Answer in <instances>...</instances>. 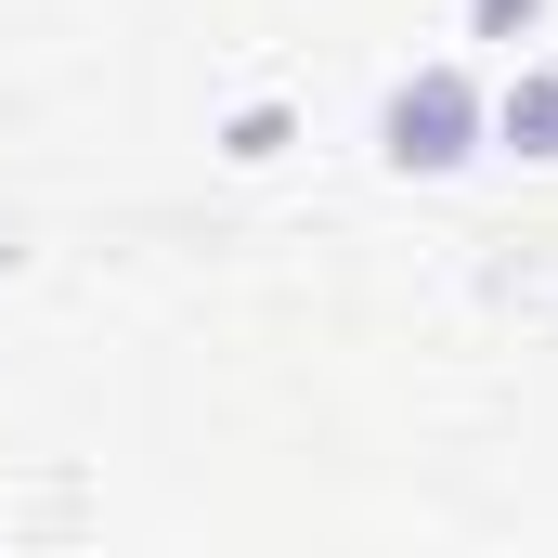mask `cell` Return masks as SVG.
<instances>
[{
	"label": "cell",
	"mask_w": 558,
	"mask_h": 558,
	"mask_svg": "<svg viewBox=\"0 0 558 558\" xmlns=\"http://www.w3.org/2000/svg\"><path fill=\"white\" fill-rule=\"evenodd\" d=\"M468 118H481L468 78H416V92H390V156L403 169H454L468 156Z\"/></svg>",
	"instance_id": "1"
},
{
	"label": "cell",
	"mask_w": 558,
	"mask_h": 558,
	"mask_svg": "<svg viewBox=\"0 0 558 558\" xmlns=\"http://www.w3.org/2000/svg\"><path fill=\"white\" fill-rule=\"evenodd\" d=\"M494 118H507V143H533V156H558V78H520V92H507Z\"/></svg>",
	"instance_id": "2"
}]
</instances>
